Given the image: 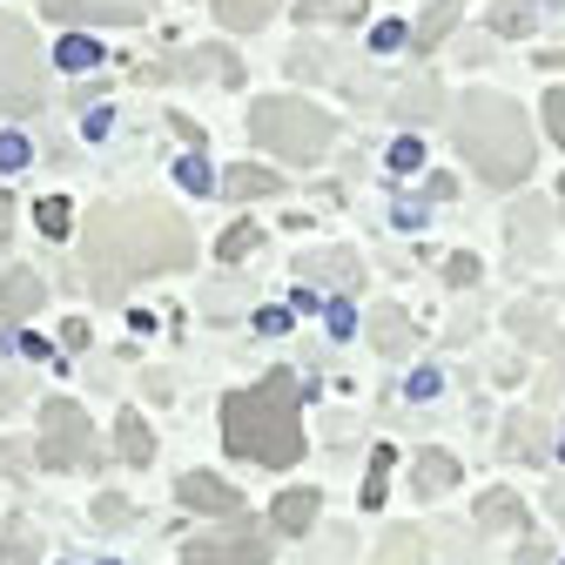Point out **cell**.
Masks as SVG:
<instances>
[{
    "instance_id": "3957f363",
    "label": "cell",
    "mask_w": 565,
    "mask_h": 565,
    "mask_svg": "<svg viewBox=\"0 0 565 565\" xmlns=\"http://www.w3.org/2000/svg\"><path fill=\"white\" fill-rule=\"evenodd\" d=\"M458 156H471L478 182L491 189H512L532 175V128H525V108L505 102V95H471L458 102Z\"/></svg>"
},
{
    "instance_id": "836d02e7",
    "label": "cell",
    "mask_w": 565,
    "mask_h": 565,
    "mask_svg": "<svg viewBox=\"0 0 565 565\" xmlns=\"http://www.w3.org/2000/svg\"><path fill=\"white\" fill-rule=\"evenodd\" d=\"M330 330H337V337H350V330H358V317H350V303H337V310H330Z\"/></svg>"
},
{
    "instance_id": "603a6c76",
    "label": "cell",
    "mask_w": 565,
    "mask_h": 565,
    "mask_svg": "<svg viewBox=\"0 0 565 565\" xmlns=\"http://www.w3.org/2000/svg\"><path fill=\"white\" fill-rule=\"evenodd\" d=\"M249 249H256V223H236V230H223V243H216L223 263H236V256H249Z\"/></svg>"
},
{
    "instance_id": "9c48e42d",
    "label": "cell",
    "mask_w": 565,
    "mask_h": 565,
    "mask_svg": "<svg viewBox=\"0 0 565 565\" xmlns=\"http://www.w3.org/2000/svg\"><path fill=\"white\" fill-rule=\"evenodd\" d=\"M41 303H47V290H41L34 269H8V276H0V343H14V323L34 317Z\"/></svg>"
},
{
    "instance_id": "83f0119b",
    "label": "cell",
    "mask_w": 565,
    "mask_h": 565,
    "mask_svg": "<svg viewBox=\"0 0 565 565\" xmlns=\"http://www.w3.org/2000/svg\"><path fill=\"white\" fill-rule=\"evenodd\" d=\"M545 128H552V141H565V88L545 95Z\"/></svg>"
},
{
    "instance_id": "8992f818",
    "label": "cell",
    "mask_w": 565,
    "mask_h": 565,
    "mask_svg": "<svg viewBox=\"0 0 565 565\" xmlns=\"http://www.w3.org/2000/svg\"><path fill=\"white\" fill-rule=\"evenodd\" d=\"M41 458L47 471H67V465H95V431H88V417L75 404H47L41 411Z\"/></svg>"
},
{
    "instance_id": "30bf717a",
    "label": "cell",
    "mask_w": 565,
    "mask_h": 565,
    "mask_svg": "<svg viewBox=\"0 0 565 565\" xmlns=\"http://www.w3.org/2000/svg\"><path fill=\"white\" fill-rule=\"evenodd\" d=\"M175 491H182V505H189V512H236V505H243V499H236V484L209 478V471H189Z\"/></svg>"
},
{
    "instance_id": "d590c367",
    "label": "cell",
    "mask_w": 565,
    "mask_h": 565,
    "mask_svg": "<svg viewBox=\"0 0 565 565\" xmlns=\"http://www.w3.org/2000/svg\"><path fill=\"white\" fill-rule=\"evenodd\" d=\"M8 230H14V202L0 195V243H8Z\"/></svg>"
},
{
    "instance_id": "6da1fadb",
    "label": "cell",
    "mask_w": 565,
    "mask_h": 565,
    "mask_svg": "<svg viewBox=\"0 0 565 565\" xmlns=\"http://www.w3.org/2000/svg\"><path fill=\"white\" fill-rule=\"evenodd\" d=\"M189 256H195L189 223L162 202H108V209H88L82 223V282L102 303H121L135 276L182 269Z\"/></svg>"
},
{
    "instance_id": "4dcf8cb0",
    "label": "cell",
    "mask_w": 565,
    "mask_h": 565,
    "mask_svg": "<svg viewBox=\"0 0 565 565\" xmlns=\"http://www.w3.org/2000/svg\"><path fill=\"white\" fill-rule=\"evenodd\" d=\"M61 343H67V350H82V343H88V323H82V317H67V323H61Z\"/></svg>"
},
{
    "instance_id": "4fadbf2b",
    "label": "cell",
    "mask_w": 565,
    "mask_h": 565,
    "mask_svg": "<svg viewBox=\"0 0 565 565\" xmlns=\"http://www.w3.org/2000/svg\"><path fill=\"white\" fill-rule=\"evenodd\" d=\"M276 189H282V182H276L269 169H249V162L223 175V195H230V202H256V195H276Z\"/></svg>"
},
{
    "instance_id": "7402d4cb",
    "label": "cell",
    "mask_w": 565,
    "mask_h": 565,
    "mask_svg": "<svg viewBox=\"0 0 565 565\" xmlns=\"http://www.w3.org/2000/svg\"><path fill=\"white\" fill-rule=\"evenodd\" d=\"M491 28H499V34H525L532 8H525V0H499V8H491Z\"/></svg>"
},
{
    "instance_id": "4316f807",
    "label": "cell",
    "mask_w": 565,
    "mask_h": 565,
    "mask_svg": "<svg viewBox=\"0 0 565 565\" xmlns=\"http://www.w3.org/2000/svg\"><path fill=\"white\" fill-rule=\"evenodd\" d=\"M28 162H34L28 141H21V135H0V169H28Z\"/></svg>"
},
{
    "instance_id": "ac0fdd59",
    "label": "cell",
    "mask_w": 565,
    "mask_h": 565,
    "mask_svg": "<svg viewBox=\"0 0 565 565\" xmlns=\"http://www.w3.org/2000/svg\"><path fill=\"white\" fill-rule=\"evenodd\" d=\"M458 14H465L458 0H431V14L417 21V47H438V41H445V34L458 28Z\"/></svg>"
},
{
    "instance_id": "9a60e30c",
    "label": "cell",
    "mask_w": 565,
    "mask_h": 565,
    "mask_svg": "<svg viewBox=\"0 0 565 565\" xmlns=\"http://www.w3.org/2000/svg\"><path fill=\"white\" fill-rule=\"evenodd\" d=\"M269 14H276V0H216V21H223V28H236V34L263 28Z\"/></svg>"
},
{
    "instance_id": "e0dca14e",
    "label": "cell",
    "mask_w": 565,
    "mask_h": 565,
    "mask_svg": "<svg viewBox=\"0 0 565 565\" xmlns=\"http://www.w3.org/2000/svg\"><path fill=\"white\" fill-rule=\"evenodd\" d=\"M458 484V458L451 451H424L417 458V491H451Z\"/></svg>"
},
{
    "instance_id": "7a4b0ae2",
    "label": "cell",
    "mask_w": 565,
    "mask_h": 565,
    "mask_svg": "<svg viewBox=\"0 0 565 565\" xmlns=\"http://www.w3.org/2000/svg\"><path fill=\"white\" fill-rule=\"evenodd\" d=\"M223 438L249 465H297L303 458V424H297V377L269 371L263 384L236 391L223 404Z\"/></svg>"
},
{
    "instance_id": "d4e9b609",
    "label": "cell",
    "mask_w": 565,
    "mask_h": 565,
    "mask_svg": "<svg viewBox=\"0 0 565 565\" xmlns=\"http://www.w3.org/2000/svg\"><path fill=\"white\" fill-rule=\"evenodd\" d=\"M175 182H182L189 195H209V162H202V156H182V162H175Z\"/></svg>"
},
{
    "instance_id": "5b68a950",
    "label": "cell",
    "mask_w": 565,
    "mask_h": 565,
    "mask_svg": "<svg viewBox=\"0 0 565 565\" xmlns=\"http://www.w3.org/2000/svg\"><path fill=\"white\" fill-rule=\"evenodd\" d=\"M41 102H47V75H41L34 28L21 14H0V115H34Z\"/></svg>"
},
{
    "instance_id": "7c38bea8",
    "label": "cell",
    "mask_w": 565,
    "mask_h": 565,
    "mask_svg": "<svg viewBox=\"0 0 565 565\" xmlns=\"http://www.w3.org/2000/svg\"><path fill=\"white\" fill-rule=\"evenodd\" d=\"M371 343L384 350V358H404V350H411V323H404V310H371Z\"/></svg>"
},
{
    "instance_id": "ba28073f",
    "label": "cell",
    "mask_w": 565,
    "mask_h": 565,
    "mask_svg": "<svg viewBox=\"0 0 565 565\" xmlns=\"http://www.w3.org/2000/svg\"><path fill=\"white\" fill-rule=\"evenodd\" d=\"M156 0H47V14L54 21H67V28H88V21H108V28H128V21H141Z\"/></svg>"
},
{
    "instance_id": "ffe728a7",
    "label": "cell",
    "mask_w": 565,
    "mask_h": 565,
    "mask_svg": "<svg viewBox=\"0 0 565 565\" xmlns=\"http://www.w3.org/2000/svg\"><path fill=\"white\" fill-rule=\"evenodd\" d=\"M397 115H404V121H431V115H438V88H431V82H411L404 102H397Z\"/></svg>"
},
{
    "instance_id": "277c9868",
    "label": "cell",
    "mask_w": 565,
    "mask_h": 565,
    "mask_svg": "<svg viewBox=\"0 0 565 565\" xmlns=\"http://www.w3.org/2000/svg\"><path fill=\"white\" fill-rule=\"evenodd\" d=\"M249 135L263 141L269 156L282 162H317L330 141H337V121L317 108V102H297V95H269L249 108Z\"/></svg>"
},
{
    "instance_id": "8d00e7d4",
    "label": "cell",
    "mask_w": 565,
    "mask_h": 565,
    "mask_svg": "<svg viewBox=\"0 0 565 565\" xmlns=\"http://www.w3.org/2000/svg\"><path fill=\"white\" fill-rule=\"evenodd\" d=\"M558 195H565V182H558Z\"/></svg>"
},
{
    "instance_id": "1f68e13d",
    "label": "cell",
    "mask_w": 565,
    "mask_h": 565,
    "mask_svg": "<svg viewBox=\"0 0 565 565\" xmlns=\"http://www.w3.org/2000/svg\"><path fill=\"white\" fill-rule=\"evenodd\" d=\"M397 223H404V230H417V223H424V202H417V195H404V202H397Z\"/></svg>"
},
{
    "instance_id": "484cf974",
    "label": "cell",
    "mask_w": 565,
    "mask_h": 565,
    "mask_svg": "<svg viewBox=\"0 0 565 565\" xmlns=\"http://www.w3.org/2000/svg\"><path fill=\"white\" fill-rule=\"evenodd\" d=\"M417 162H424V141H417V135H404V141H391V169H404V175H411Z\"/></svg>"
},
{
    "instance_id": "f546056e",
    "label": "cell",
    "mask_w": 565,
    "mask_h": 565,
    "mask_svg": "<svg viewBox=\"0 0 565 565\" xmlns=\"http://www.w3.org/2000/svg\"><path fill=\"white\" fill-rule=\"evenodd\" d=\"M484 519H491V525H505V519H519V505L499 491V499H484Z\"/></svg>"
},
{
    "instance_id": "d6986e66",
    "label": "cell",
    "mask_w": 565,
    "mask_h": 565,
    "mask_svg": "<svg viewBox=\"0 0 565 565\" xmlns=\"http://www.w3.org/2000/svg\"><path fill=\"white\" fill-rule=\"evenodd\" d=\"M303 276H310V290H317V276H330V282H358V269H350V256H343V249L310 256V263H303Z\"/></svg>"
},
{
    "instance_id": "52a82bcc",
    "label": "cell",
    "mask_w": 565,
    "mask_h": 565,
    "mask_svg": "<svg viewBox=\"0 0 565 565\" xmlns=\"http://www.w3.org/2000/svg\"><path fill=\"white\" fill-rule=\"evenodd\" d=\"M182 565H269L263 532H230V539H189Z\"/></svg>"
},
{
    "instance_id": "f1b7e54d",
    "label": "cell",
    "mask_w": 565,
    "mask_h": 565,
    "mask_svg": "<svg viewBox=\"0 0 565 565\" xmlns=\"http://www.w3.org/2000/svg\"><path fill=\"white\" fill-rule=\"evenodd\" d=\"M34 558V539H28V525H14L8 532V565H28Z\"/></svg>"
},
{
    "instance_id": "8fae6325",
    "label": "cell",
    "mask_w": 565,
    "mask_h": 565,
    "mask_svg": "<svg viewBox=\"0 0 565 565\" xmlns=\"http://www.w3.org/2000/svg\"><path fill=\"white\" fill-rule=\"evenodd\" d=\"M269 525L276 532H310L317 525V491H282V499L269 505Z\"/></svg>"
},
{
    "instance_id": "5bb4252c",
    "label": "cell",
    "mask_w": 565,
    "mask_h": 565,
    "mask_svg": "<svg viewBox=\"0 0 565 565\" xmlns=\"http://www.w3.org/2000/svg\"><path fill=\"white\" fill-rule=\"evenodd\" d=\"M115 445H121V458H128V465H149V458H156L149 424H141L135 411H121V417H115Z\"/></svg>"
},
{
    "instance_id": "2e32d148",
    "label": "cell",
    "mask_w": 565,
    "mask_h": 565,
    "mask_svg": "<svg viewBox=\"0 0 565 565\" xmlns=\"http://www.w3.org/2000/svg\"><path fill=\"white\" fill-rule=\"evenodd\" d=\"M364 8H371V0H303L297 14H303L310 28H343V21H358Z\"/></svg>"
},
{
    "instance_id": "e575fe53",
    "label": "cell",
    "mask_w": 565,
    "mask_h": 565,
    "mask_svg": "<svg viewBox=\"0 0 565 565\" xmlns=\"http://www.w3.org/2000/svg\"><path fill=\"white\" fill-rule=\"evenodd\" d=\"M445 276H451V282H471V276H478V263H471V256H451V269H445Z\"/></svg>"
},
{
    "instance_id": "d6a6232c",
    "label": "cell",
    "mask_w": 565,
    "mask_h": 565,
    "mask_svg": "<svg viewBox=\"0 0 565 565\" xmlns=\"http://www.w3.org/2000/svg\"><path fill=\"white\" fill-rule=\"evenodd\" d=\"M371 47H404V28H397V21H384V28L371 34Z\"/></svg>"
},
{
    "instance_id": "44dd1931",
    "label": "cell",
    "mask_w": 565,
    "mask_h": 565,
    "mask_svg": "<svg viewBox=\"0 0 565 565\" xmlns=\"http://www.w3.org/2000/svg\"><path fill=\"white\" fill-rule=\"evenodd\" d=\"M54 54H61V67H75V75H82V67H95V61H102V47H95L88 34H67V41H61Z\"/></svg>"
},
{
    "instance_id": "cb8c5ba5",
    "label": "cell",
    "mask_w": 565,
    "mask_h": 565,
    "mask_svg": "<svg viewBox=\"0 0 565 565\" xmlns=\"http://www.w3.org/2000/svg\"><path fill=\"white\" fill-rule=\"evenodd\" d=\"M34 223H41V236H47V243H61V236H67V202H54V195H47V202L34 209Z\"/></svg>"
}]
</instances>
